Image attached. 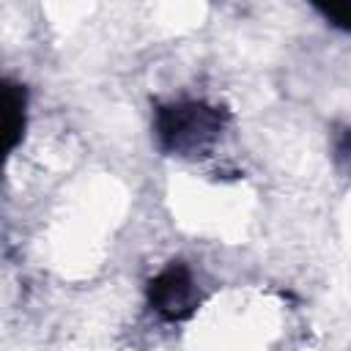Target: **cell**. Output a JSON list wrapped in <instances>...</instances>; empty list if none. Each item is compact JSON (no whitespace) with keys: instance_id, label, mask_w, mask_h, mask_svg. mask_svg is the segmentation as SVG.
<instances>
[{"instance_id":"obj_4","label":"cell","mask_w":351,"mask_h":351,"mask_svg":"<svg viewBox=\"0 0 351 351\" xmlns=\"http://www.w3.org/2000/svg\"><path fill=\"white\" fill-rule=\"evenodd\" d=\"M318 11L337 27L351 30V3H329V5H318Z\"/></svg>"},{"instance_id":"obj_2","label":"cell","mask_w":351,"mask_h":351,"mask_svg":"<svg viewBox=\"0 0 351 351\" xmlns=\"http://www.w3.org/2000/svg\"><path fill=\"white\" fill-rule=\"evenodd\" d=\"M148 304L165 321H184L197 307V291L184 263H170L148 282Z\"/></svg>"},{"instance_id":"obj_1","label":"cell","mask_w":351,"mask_h":351,"mask_svg":"<svg viewBox=\"0 0 351 351\" xmlns=\"http://www.w3.org/2000/svg\"><path fill=\"white\" fill-rule=\"evenodd\" d=\"M228 112L206 101H173L156 110V140L167 154L195 156L206 151L225 129Z\"/></svg>"},{"instance_id":"obj_3","label":"cell","mask_w":351,"mask_h":351,"mask_svg":"<svg viewBox=\"0 0 351 351\" xmlns=\"http://www.w3.org/2000/svg\"><path fill=\"white\" fill-rule=\"evenodd\" d=\"M25 107H27V93L22 85L5 80L3 82V134H5V148H16L25 132Z\"/></svg>"},{"instance_id":"obj_5","label":"cell","mask_w":351,"mask_h":351,"mask_svg":"<svg viewBox=\"0 0 351 351\" xmlns=\"http://www.w3.org/2000/svg\"><path fill=\"white\" fill-rule=\"evenodd\" d=\"M335 159L351 176V126H346L343 132H337V137H335Z\"/></svg>"}]
</instances>
